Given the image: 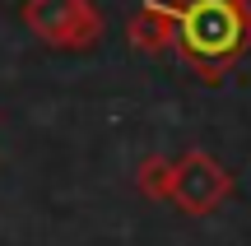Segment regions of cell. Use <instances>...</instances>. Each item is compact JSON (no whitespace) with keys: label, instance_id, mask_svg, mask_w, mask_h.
Wrapping results in <instances>:
<instances>
[{"label":"cell","instance_id":"cell-1","mask_svg":"<svg viewBox=\"0 0 251 246\" xmlns=\"http://www.w3.org/2000/svg\"><path fill=\"white\" fill-rule=\"evenodd\" d=\"M251 46L237 0H177V46L186 70L219 84Z\"/></svg>","mask_w":251,"mask_h":246},{"label":"cell","instance_id":"cell-2","mask_svg":"<svg viewBox=\"0 0 251 246\" xmlns=\"http://www.w3.org/2000/svg\"><path fill=\"white\" fill-rule=\"evenodd\" d=\"M24 23L56 51H89L102 42V9L93 0H24Z\"/></svg>","mask_w":251,"mask_h":246},{"label":"cell","instance_id":"cell-3","mask_svg":"<svg viewBox=\"0 0 251 246\" xmlns=\"http://www.w3.org/2000/svg\"><path fill=\"white\" fill-rule=\"evenodd\" d=\"M233 200V172L205 149H186L181 158H172V186L168 204H177L191 219H209Z\"/></svg>","mask_w":251,"mask_h":246},{"label":"cell","instance_id":"cell-4","mask_svg":"<svg viewBox=\"0 0 251 246\" xmlns=\"http://www.w3.org/2000/svg\"><path fill=\"white\" fill-rule=\"evenodd\" d=\"M126 37L140 56H163L177 46V0H144L126 19Z\"/></svg>","mask_w":251,"mask_h":246},{"label":"cell","instance_id":"cell-5","mask_svg":"<svg viewBox=\"0 0 251 246\" xmlns=\"http://www.w3.org/2000/svg\"><path fill=\"white\" fill-rule=\"evenodd\" d=\"M168 186H172V158L149 154L140 163V172H135V191H140L144 200H168Z\"/></svg>","mask_w":251,"mask_h":246},{"label":"cell","instance_id":"cell-6","mask_svg":"<svg viewBox=\"0 0 251 246\" xmlns=\"http://www.w3.org/2000/svg\"><path fill=\"white\" fill-rule=\"evenodd\" d=\"M242 5V19H247V37H251V0H237Z\"/></svg>","mask_w":251,"mask_h":246}]
</instances>
